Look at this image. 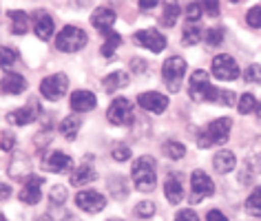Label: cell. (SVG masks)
<instances>
[{
  "label": "cell",
  "mask_w": 261,
  "mask_h": 221,
  "mask_svg": "<svg viewBox=\"0 0 261 221\" xmlns=\"http://www.w3.org/2000/svg\"><path fill=\"white\" fill-rule=\"evenodd\" d=\"M18 62V53L9 47H0V69H11Z\"/></svg>",
  "instance_id": "35"
},
{
  "label": "cell",
  "mask_w": 261,
  "mask_h": 221,
  "mask_svg": "<svg viewBox=\"0 0 261 221\" xmlns=\"http://www.w3.org/2000/svg\"><path fill=\"white\" fill-rule=\"evenodd\" d=\"M246 22L254 29H261V5H254V7L248 9L246 14Z\"/></svg>",
  "instance_id": "37"
},
{
  "label": "cell",
  "mask_w": 261,
  "mask_h": 221,
  "mask_svg": "<svg viewBox=\"0 0 261 221\" xmlns=\"http://www.w3.org/2000/svg\"><path fill=\"white\" fill-rule=\"evenodd\" d=\"M42 177H38V175H31L29 179H24V186H22V190H20V201L22 204H29V206H34L40 201L42 197Z\"/></svg>",
  "instance_id": "14"
},
{
  "label": "cell",
  "mask_w": 261,
  "mask_h": 221,
  "mask_svg": "<svg viewBox=\"0 0 261 221\" xmlns=\"http://www.w3.org/2000/svg\"><path fill=\"white\" fill-rule=\"evenodd\" d=\"M244 77H246V82H250V84H259L261 82V67L259 64H250V67L246 69Z\"/></svg>",
  "instance_id": "40"
},
{
  "label": "cell",
  "mask_w": 261,
  "mask_h": 221,
  "mask_svg": "<svg viewBox=\"0 0 261 221\" xmlns=\"http://www.w3.org/2000/svg\"><path fill=\"white\" fill-rule=\"evenodd\" d=\"M133 40H135V44H140V47L151 49L153 53H160V51L166 49V38L162 36L158 29H142L133 36Z\"/></svg>",
  "instance_id": "11"
},
{
  "label": "cell",
  "mask_w": 261,
  "mask_h": 221,
  "mask_svg": "<svg viewBox=\"0 0 261 221\" xmlns=\"http://www.w3.org/2000/svg\"><path fill=\"white\" fill-rule=\"evenodd\" d=\"M54 18H51L49 11L44 9H38L34 14V31L36 36L40 38V40H51V36H54Z\"/></svg>",
  "instance_id": "15"
},
{
  "label": "cell",
  "mask_w": 261,
  "mask_h": 221,
  "mask_svg": "<svg viewBox=\"0 0 261 221\" xmlns=\"http://www.w3.org/2000/svg\"><path fill=\"white\" fill-rule=\"evenodd\" d=\"M206 221H228L226 214L221 210H208L206 212Z\"/></svg>",
  "instance_id": "47"
},
{
  "label": "cell",
  "mask_w": 261,
  "mask_h": 221,
  "mask_svg": "<svg viewBox=\"0 0 261 221\" xmlns=\"http://www.w3.org/2000/svg\"><path fill=\"white\" fill-rule=\"evenodd\" d=\"M164 153L171 159H181L186 155V146L177 140H168V142H164Z\"/></svg>",
  "instance_id": "32"
},
{
  "label": "cell",
  "mask_w": 261,
  "mask_h": 221,
  "mask_svg": "<svg viewBox=\"0 0 261 221\" xmlns=\"http://www.w3.org/2000/svg\"><path fill=\"white\" fill-rule=\"evenodd\" d=\"M246 212L252 217H261V188H254L250 197L246 199Z\"/></svg>",
  "instance_id": "31"
},
{
  "label": "cell",
  "mask_w": 261,
  "mask_h": 221,
  "mask_svg": "<svg viewBox=\"0 0 261 221\" xmlns=\"http://www.w3.org/2000/svg\"><path fill=\"white\" fill-rule=\"evenodd\" d=\"M254 108H257V100H254L252 93H244L239 97V104H237V110L241 115H250L254 113Z\"/></svg>",
  "instance_id": "33"
},
{
  "label": "cell",
  "mask_w": 261,
  "mask_h": 221,
  "mask_svg": "<svg viewBox=\"0 0 261 221\" xmlns=\"http://www.w3.org/2000/svg\"><path fill=\"white\" fill-rule=\"evenodd\" d=\"M254 115H257V120L261 122V104H257V108H254Z\"/></svg>",
  "instance_id": "51"
},
{
  "label": "cell",
  "mask_w": 261,
  "mask_h": 221,
  "mask_svg": "<svg viewBox=\"0 0 261 221\" xmlns=\"http://www.w3.org/2000/svg\"><path fill=\"white\" fill-rule=\"evenodd\" d=\"M9 197H11V186H7V184H3V181H0V201L9 199Z\"/></svg>",
  "instance_id": "48"
},
{
  "label": "cell",
  "mask_w": 261,
  "mask_h": 221,
  "mask_svg": "<svg viewBox=\"0 0 261 221\" xmlns=\"http://www.w3.org/2000/svg\"><path fill=\"white\" fill-rule=\"evenodd\" d=\"M36 115H38V104H29V106H22L7 113V122L11 126H27L36 120Z\"/></svg>",
  "instance_id": "20"
},
{
  "label": "cell",
  "mask_w": 261,
  "mask_h": 221,
  "mask_svg": "<svg viewBox=\"0 0 261 221\" xmlns=\"http://www.w3.org/2000/svg\"><path fill=\"white\" fill-rule=\"evenodd\" d=\"M29 171H31V164L27 161L24 155H16V157L11 159V166H9V175H11V177H16V179H20V177L29 179L31 177Z\"/></svg>",
  "instance_id": "25"
},
{
  "label": "cell",
  "mask_w": 261,
  "mask_h": 221,
  "mask_svg": "<svg viewBox=\"0 0 261 221\" xmlns=\"http://www.w3.org/2000/svg\"><path fill=\"white\" fill-rule=\"evenodd\" d=\"M213 75L217 77V80H237L239 77V64L234 62V58L232 56H228V53H219V56H215V60H213Z\"/></svg>",
  "instance_id": "9"
},
{
  "label": "cell",
  "mask_w": 261,
  "mask_h": 221,
  "mask_svg": "<svg viewBox=\"0 0 261 221\" xmlns=\"http://www.w3.org/2000/svg\"><path fill=\"white\" fill-rule=\"evenodd\" d=\"M128 82H130V77H128L126 71H111V73L102 80L104 91H107V93H115V91H120V89L126 87Z\"/></svg>",
  "instance_id": "22"
},
{
  "label": "cell",
  "mask_w": 261,
  "mask_h": 221,
  "mask_svg": "<svg viewBox=\"0 0 261 221\" xmlns=\"http://www.w3.org/2000/svg\"><path fill=\"white\" fill-rule=\"evenodd\" d=\"M107 120L113 126H128L133 124V104L126 97H115L107 110Z\"/></svg>",
  "instance_id": "6"
},
{
  "label": "cell",
  "mask_w": 261,
  "mask_h": 221,
  "mask_svg": "<svg viewBox=\"0 0 261 221\" xmlns=\"http://www.w3.org/2000/svg\"><path fill=\"white\" fill-rule=\"evenodd\" d=\"M38 221H51V217H47V214H42V217L38 219Z\"/></svg>",
  "instance_id": "52"
},
{
  "label": "cell",
  "mask_w": 261,
  "mask_h": 221,
  "mask_svg": "<svg viewBox=\"0 0 261 221\" xmlns=\"http://www.w3.org/2000/svg\"><path fill=\"white\" fill-rule=\"evenodd\" d=\"M80 126H82V120L77 115H69L60 122V133L64 140H75L77 133H80Z\"/></svg>",
  "instance_id": "24"
},
{
  "label": "cell",
  "mask_w": 261,
  "mask_h": 221,
  "mask_svg": "<svg viewBox=\"0 0 261 221\" xmlns=\"http://www.w3.org/2000/svg\"><path fill=\"white\" fill-rule=\"evenodd\" d=\"M91 24L102 31V34H109L111 27L115 24V11L111 7H97L93 14H91Z\"/></svg>",
  "instance_id": "18"
},
{
  "label": "cell",
  "mask_w": 261,
  "mask_h": 221,
  "mask_svg": "<svg viewBox=\"0 0 261 221\" xmlns=\"http://www.w3.org/2000/svg\"><path fill=\"white\" fill-rule=\"evenodd\" d=\"M215 192V184L213 179L208 177L204 171H195L191 175V204H199V201H204L206 197H211Z\"/></svg>",
  "instance_id": "8"
},
{
  "label": "cell",
  "mask_w": 261,
  "mask_h": 221,
  "mask_svg": "<svg viewBox=\"0 0 261 221\" xmlns=\"http://www.w3.org/2000/svg\"><path fill=\"white\" fill-rule=\"evenodd\" d=\"M201 7L206 9V14H211V16H219V5L215 3V0H206Z\"/></svg>",
  "instance_id": "46"
},
{
  "label": "cell",
  "mask_w": 261,
  "mask_h": 221,
  "mask_svg": "<svg viewBox=\"0 0 261 221\" xmlns=\"http://www.w3.org/2000/svg\"><path fill=\"white\" fill-rule=\"evenodd\" d=\"M69 91V77L67 73H54L49 77H44L40 82V93L44 100L58 102L60 97H64V93Z\"/></svg>",
  "instance_id": "7"
},
{
  "label": "cell",
  "mask_w": 261,
  "mask_h": 221,
  "mask_svg": "<svg viewBox=\"0 0 261 221\" xmlns=\"http://www.w3.org/2000/svg\"><path fill=\"white\" fill-rule=\"evenodd\" d=\"M248 168L250 171H257L261 173V142H257L252 148H250V153H248Z\"/></svg>",
  "instance_id": "34"
},
{
  "label": "cell",
  "mask_w": 261,
  "mask_h": 221,
  "mask_svg": "<svg viewBox=\"0 0 261 221\" xmlns=\"http://www.w3.org/2000/svg\"><path fill=\"white\" fill-rule=\"evenodd\" d=\"M111 155H113V159H115V161H126V159L130 157V148H128V146H124V144H117V146H113Z\"/></svg>",
  "instance_id": "41"
},
{
  "label": "cell",
  "mask_w": 261,
  "mask_h": 221,
  "mask_svg": "<svg viewBox=\"0 0 261 221\" xmlns=\"http://www.w3.org/2000/svg\"><path fill=\"white\" fill-rule=\"evenodd\" d=\"M206 42H208V47H219V44L224 42V29L221 27L208 29L206 31Z\"/></svg>",
  "instance_id": "36"
},
{
  "label": "cell",
  "mask_w": 261,
  "mask_h": 221,
  "mask_svg": "<svg viewBox=\"0 0 261 221\" xmlns=\"http://www.w3.org/2000/svg\"><path fill=\"white\" fill-rule=\"evenodd\" d=\"M122 44V36L115 34V31H109V34H104V42H102V56L107 58V60H111V58L115 56V49Z\"/></svg>",
  "instance_id": "27"
},
{
  "label": "cell",
  "mask_w": 261,
  "mask_h": 221,
  "mask_svg": "<svg viewBox=\"0 0 261 221\" xmlns=\"http://www.w3.org/2000/svg\"><path fill=\"white\" fill-rule=\"evenodd\" d=\"M0 221H7V217H5V214H0Z\"/></svg>",
  "instance_id": "53"
},
{
  "label": "cell",
  "mask_w": 261,
  "mask_h": 221,
  "mask_svg": "<svg viewBox=\"0 0 261 221\" xmlns=\"http://www.w3.org/2000/svg\"><path fill=\"white\" fill-rule=\"evenodd\" d=\"M153 7H158V3H155V0H142V3H140V9H153Z\"/></svg>",
  "instance_id": "49"
},
{
  "label": "cell",
  "mask_w": 261,
  "mask_h": 221,
  "mask_svg": "<svg viewBox=\"0 0 261 221\" xmlns=\"http://www.w3.org/2000/svg\"><path fill=\"white\" fill-rule=\"evenodd\" d=\"M201 36H204V31H201L199 22H188L184 27V34H181V42L191 47V44H197L201 40Z\"/></svg>",
  "instance_id": "28"
},
{
  "label": "cell",
  "mask_w": 261,
  "mask_h": 221,
  "mask_svg": "<svg viewBox=\"0 0 261 221\" xmlns=\"http://www.w3.org/2000/svg\"><path fill=\"white\" fill-rule=\"evenodd\" d=\"M219 104H226V106H230V104H234V93L232 91H224L219 89V97H217Z\"/></svg>",
  "instance_id": "45"
},
{
  "label": "cell",
  "mask_w": 261,
  "mask_h": 221,
  "mask_svg": "<svg viewBox=\"0 0 261 221\" xmlns=\"http://www.w3.org/2000/svg\"><path fill=\"white\" fill-rule=\"evenodd\" d=\"M230 126H232V120L230 118H217L215 122H211V124H208L204 131L197 133V144L201 148L226 144L228 137H230Z\"/></svg>",
  "instance_id": "2"
},
{
  "label": "cell",
  "mask_w": 261,
  "mask_h": 221,
  "mask_svg": "<svg viewBox=\"0 0 261 221\" xmlns=\"http://www.w3.org/2000/svg\"><path fill=\"white\" fill-rule=\"evenodd\" d=\"M95 104H97V97L91 91H73L71 93V108L75 113H89V110L95 108Z\"/></svg>",
  "instance_id": "19"
},
{
  "label": "cell",
  "mask_w": 261,
  "mask_h": 221,
  "mask_svg": "<svg viewBox=\"0 0 261 221\" xmlns=\"http://www.w3.org/2000/svg\"><path fill=\"white\" fill-rule=\"evenodd\" d=\"M9 18H11V31H14L16 36H24L29 31V16L24 14V11H9Z\"/></svg>",
  "instance_id": "26"
},
{
  "label": "cell",
  "mask_w": 261,
  "mask_h": 221,
  "mask_svg": "<svg viewBox=\"0 0 261 221\" xmlns=\"http://www.w3.org/2000/svg\"><path fill=\"white\" fill-rule=\"evenodd\" d=\"M87 42H89L87 31L75 27V24L62 27L60 34H58V38H56V47L60 51H64V53H75V51H80Z\"/></svg>",
  "instance_id": "4"
},
{
  "label": "cell",
  "mask_w": 261,
  "mask_h": 221,
  "mask_svg": "<svg viewBox=\"0 0 261 221\" xmlns=\"http://www.w3.org/2000/svg\"><path fill=\"white\" fill-rule=\"evenodd\" d=\"M130 173H133V184L138 190L142 192H148L153 190L155 184H158V171H155V159L151 155H142L133 161V168H130Z\"/></svg>",
  "instance_id": "1"
},
{
  "label": "cell",
  "mask_w": 261,
  "mask_h": 221,
  "mask_svg": "<svg viewBox=\"0 0 261 221\" xmlns=\"http://www.w3.org/2000/svg\"><path fill=\"white\" fill-rule=\"evenodd\" d=\"M188 95L193 102H217L219 89L211 84V77L204 69H197L191 75V84H188Z\"/></svg>",
  "instance_id": "3"
},
{
  "label": "cell",
  "mask_w": 261,
  "mask_h": 221,
  "mask_svg": "<svg viewBox=\"0 0 261 221\" xmlns=\"http://www.w3.org/2000/svg\"><path fill=\"white\" fill-rule=\"evenodd\" d=\"M175 221H199V217H197V212L195 210H191V208H184V210L177 212Z\"/></svg>",
  "instance_id": "44"
},
{
  "label": "cell",
  "mask_w": 261,
  "mask_h": 221,
  "mask_svg": "<svg viewBox=\"0 0 261 221\" xmlns=\"http://www.w3.org/2000/svg\"><path fill=\"white\" fill-rule=\"evenodd\" d=\"M164 192L171 204H179L184 199V186H181L179 175H168V179L164 181Z\"/></svg>",
  "instance_id": "23"
},
{
  "label": "cell",
  "mask_w": 261,
  "mask_h": 221,
  "mask_svg": "<svg viewBox=\"0 0 261 221\" xmlns=\"http://www.w3.org/2000/svg\"><path fill=\"white\" fill-rule=\"evenodd\" d=\"M49 199H51V204L54 206H62L64 201H67V188L64 186H54L51 188V192H49Z\"/></svg>",
  "instance_id": "39"
},
{
  "label": "cell",
  "mask_w": 261,
  "mask_h": 221,
  "mask_svg": "<svg viewBox=\"0 0 261 221\" xmlns=\"http://www.w3.org/2000/svg\"><path fill=\"white\" fill-rule=\"evenodd\" d=\"M97 177L95 175V166H93V157H84V161L80 166L73 171V175H71V184L77 186V188H82V186H87L91 184Z\"/></svg>",
  "instance_id": "16"
},
{
  "label": "cell",
  "mask_w": 261,
  "mask_h": 221,
  "mask_svg": "<svg viewBox=\"0 0 261 221\" xmlns=\"http://www.w3.org/2000/svg\"><path fill=\"white\" fill-rule=\"evenodd\" d=\"M184 73H186V60L181 56H173L168 58L162 67V77H164V84L168 87V91L177 93L179 87H181V80H184Z\"/></svg>",
  "instance_id": "5"
},
{
  "label": "cell",
  "mask_w": 261,
  "mask_h": 221,
  "mask_svg": "<svg viewBox=\"0 0 261 221\" xmlns=\"http://www.w3.org/2000/svg\"><path fill=\"white\" fill-rule=\"evenodd\" d=\"M109 190L115 199H126L128 197V186H126V181H124V177H111L109 179Z\"/></svg>",
  "instance_id": "30"
},
{
  "label": "cell",
  "mask_w": 261,
  "mask_h": 221,
  "mask_svg": "<svg viewBox=\"0 0 261 221\" xmlns=\"http://www.w3.org/2000/svg\"><path fill=\"white\" fill-rule=\"evenodd\" d=\"M135 214L142 219H151L155 214V204L153 201H140V204L135 206Z\"/></svg>",
  "instance_id": "38"
},
{
  "label": "cell",
  "mask_w": 261,
  "mask_h": 221,
  "mask_svg": "<svg viewBox=\"0 0 261 221\" xmlns=\"http://www.w3.org/2000/svg\"><path fill=\"white\" fill-rule=\"evenodd\" d=\"M201 9H204V7H201L199 3H191V5L186 7V18H188L191 22H197L199 16H201Z\"/></svg>",
  "instance_id": "42"
},
{
  "label": "cell",
  "mask_w": 261,
  "mask_h": 221,
  "mask_svg": "<svg viewBox=\"0 0 261 221\" xmlns=\"http://www.w3.org/2000/svg\"><path fill=\"white\" fill-rule=\"evenodd\" d=\"M24 89H27V80L20 73L7 71L3 75V80H0V93H5V95H20Z\"/></svg>",
  "instance_id": "17"
},
{
  "label": "cell",
  "mask_w": 261,
  "mask_h": 221,
  "mask_svg": "<svg viewBox=\"0 0 261 221\" xmlns=\"http://www.w3.org/2000/svg\"><path fill=\"white\" fill-rule=\"evenodd\" d=\"M109 221H122V219H109Z\"/></svg>",
  "instance_id": "54"
},
{
  "label": "cell",
  "mask_w": 261,
  "mask_h": 221,
  "mask_svg": "<svg viewBox=\"0 0 261 221\" xmlns=\"http://www.w3.org/2000/svg\"><path fill=\"white\" fill-rule=\"evenodd\" d=\"M42 168L44 171H49V173H67V171L73 168V159H71L67 153H62V151H54V153H49L47 157H44Z\"/></svg>",
  "instance_id": "13"
},
{
  "label": "cell",
  "mask_w": 261,
  "mask_h": 221,
  "mask_svg": "<svg viewBox=\"0 0 261 221\" xmlns=\"http://www.w3.org/2000/svg\"><path fill=\"white\" fill-rule=\"evenodd\" d=\"M14 146H16L14 133H3V137H0V148H3V151H14Z\"/></svg>",
  "instance_id": "43"
},
{
  "label": "cell",
  "mask_w": 261,
  "mask_h": 221,
  "mask_svg": "<svg viewBox=\"0 0 261 221\" xmlns=\"http://www.w3.org/2000/svg\"><path fill=\"white\" fill-rule=\"evenodd\" d=\"M179 14H181V9H179V5H177V3H166L160 20H162V24H164V27H173L175 20L179 18Z\"/></svg>",
  "instance_id": "29"
},
{
  "label": "cell",
  "mask_w": 261,
  "mask_h": 221,
  "mask_svg": "<svg viewBox=\"0 0 261 221\" xmlns=\"http://www.w3.org/2000/svg\"><path fill=\"white\" fill-rule=\"evenodd\" d=\"M130 67H133L135 71H138V69L140 71H146V62L144 60H133V62H130Z\"/></svg>",
  "instance_id": "50"
},
{
  "label": "cell",
  "mask_w": 261,
  "mask_h": 221,
  "mask_svg": "<svg viewBox=\"0 0 261 221\" xmlns=\"http://www.w3.org/2000/svg\"><path fill=\"white\" fill-rule=\"evenodd\" d=\"M213 166H215V171H217V173L228 175L230 171H234V166H237V157H234L232 151L224 148V151H217V153H215Z\"/></svg>",
  "instance_id": "21"
},
{
  "label": "cell",
  "mask_w": 261,
  "mask_h": 221,
  "mask_svg": "<svg viewBox=\"0 0 261 221\" xmlns=\"http://www.w3.org/2000/svg\"><path fill=\"white\" fill-rule=\"evenodd\" d=\"M138 104L148 113H164L168 108V97L164 93H158V91H146L138 97Z\"/></svg>",
  "instance_id": "12"
},
{
  "label": "cell",
  "mask_w": 261,
  "mask_h": 221,
  "mask_svg": "<svg viewBox=\"0 0 261 221\" xmlns=\"http://www.w3.org/2000/svg\"><path fill=\"white\" fill-rule=\"evenodd\" d=\"M75 206L80 208V210L89 212V214H95L104 210V206H107V197L100 195L97 190H80L75 195Z\"/></svg>",
  "instance_id": "10"
}]
</instances>
